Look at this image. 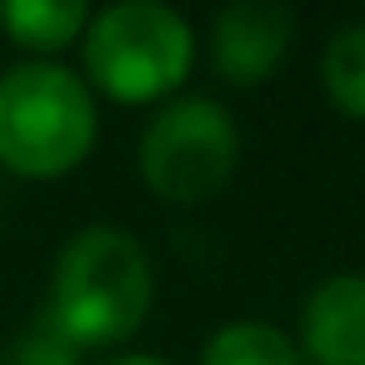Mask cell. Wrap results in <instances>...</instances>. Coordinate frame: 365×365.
Returning a JSON list of instances; mask_svg holds the SVG:
<instances>
[{
	"instance_id": "obj_1",
	"label": "cell",
	"mask_w": 365,
	"mask_h": 365,
	"mask_svg": "<svg viewBox=\"0 0 365 365\" xmlns=\"http://www.w3.org/2000/svg\"><path fill=\"white\" fill-rule=\"evenodd\" d=\"M150 300L155 280L135 235L120 225H86L61 250L51 300L41 315L76 350H86V345H120L125 335H135L140 320L150 315Z\"/></svg>"
},
{
	"instance_id": "obj_2",
	"label": "cell",
	"mask_w": 365,
	"mask_h": 365,
	"mask_svg": "<svg viewBox=\"0 0 365 365\" xmlns=\"http://www.w3.org/2000/svg\"><path fill=\"white\" fill-rule=\"evenodd\" d=\"M96 145V101L86 81L51 61L0 76V165L16 175H66Z\"/></svg>"
},
{
	"instance_id": "obj_3",
	"label": "cell",
	"mask_w": 365,
	"mask_h": 365,
	"mask_svg": "<svg viewBox=\"0 0 365 365\" xmlns=\"http://www.w3.org/2000/svg\"><path fill=\"white\" fill-rule=\"evenodd\" d=\"M195 66V36L160 0H120L86 26V76L125 106L160 101Z\"/></svg>"
},
{
	"instance_id": "obj_4",
	"label": "cell",
	"mask_w": 365,
	"mask_h": 365,
	"mask_svg": "<svg viewBox=\"0 0 365 365\" xmlns=\"http://www.w3.org/2000/svg\"><path fill=\"white\" fill-rule=\"evenodd\" d=\"M235 160H240L235 120L220 101L205 96L165 106L140 135V175L160 200L175 205L210 200L235 175Z\"/></svg>"
},
{
	"instance_id": "obj_5",
	"label": "cell",
	"mask_w": 365,
	"mask_h": 365,
	"mask_svg": "<svg viewBox=\"0 0 365 365\" xmlns=\"http://www.w3.org/2000/svg\"><path fill=\"white\" fill-rule=\"evenodd\" d=\"M295 11L280 0H235L210 26V61L230 86H260L290 51Z\"/></svg>"
},
{
	"instance_id": "obj_6",
	"label": "cell",
	"mask_w": 365,
	"mask_h": 365,
	"mask_svg": "<svg viewBox=\"0 0 365 365\" xmlns=\"http://www.w3.org/2000/svg\"><path fill=\"white\" fill-rule=\"evenodd\" d=\"M300 350L315 365H365V275H330L310 290Z\"/></svg>"
},
{
	"instance_id": "obj_7",
	"label": "cell",
	"mask_w": 365,
	"mask_h": 365,
	"mask_svg": "<svg viewBox=\"0 0 365 365\" xmlns=\"http://www.w3.org/2000/svg\"><path fill=\"white\" fill-rule=\"evenodd\" d=\"M0 26L11 31L16 46L66 51L91 26V11H86V0H6L0 6Z\"/></svg>"
},
{
	"instance_id": "obj_8",
	"label": "cell",
	"mask_w": 365,
	"mask_h": 365,
	"mask_svg": "<svg viewBox=\"0 0 365 365\" xmlns=\"http://www.w3.org/2000/svg\"><path fill=\"white\" fill-rule=\"evenodd\" d=\"M200 365H305V350L265 320H230L205 340Z\"/></svg>"
},
{
	"instance_id": "obj_9",
	"label": "cell",
	"mask_w": 365,
	"mask_h": 365,
	"mask_svg": "<svg viewBox=\"0 0 365 365\" xmlns=\"http://www.w3.org/2000/svg\"><path fill=\"white\" fill-rule=\"evenodd\" d=\"M320 86L345 115L365 120V21H350L330 36L320 56Z\"/></svg>"
},
{
	"instance_id": "obj_10",
	"label": "cell",
	"mask_w": 365,
	"mask_h": 365,
	"mask_svg": "<svg viewBox=\"0 0 365 365\" xmlns=\"http://www.w3.org/2000/svg\"><path fill=\"white\" fill-rule=\"evenodd\" d=\"M0 365H81V350L46 315H36L6 350H0Z\"/></svg>"
},
{
	"instance_id": "obj_11",
	"label": "cell",
	"mask_w": 365,
	"mask_h": 365,
	"mask_svg": "<svg viewBox=\"0 0 365 365\" xmlns=\"http://www.w3.org/2000/svg\"><path fill=\"white\" fill-rule=\"evenodd\" d=\"M106 365H165V360H155V355H115Z\"/></svg>"
}]
</instances>
